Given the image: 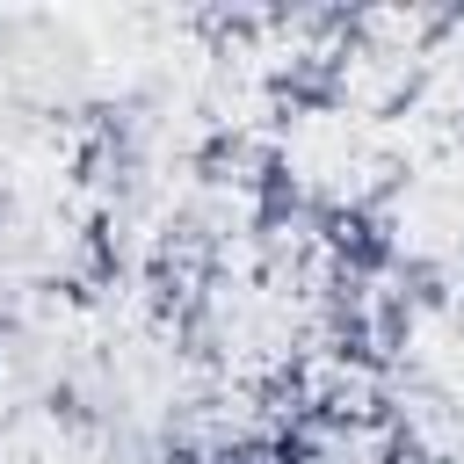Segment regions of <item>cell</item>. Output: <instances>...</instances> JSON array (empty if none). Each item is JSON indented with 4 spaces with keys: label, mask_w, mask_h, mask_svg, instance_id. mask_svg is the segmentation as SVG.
I'll list each match as a JSON object with an SVG mask.
<instances>
[]
</instances>
